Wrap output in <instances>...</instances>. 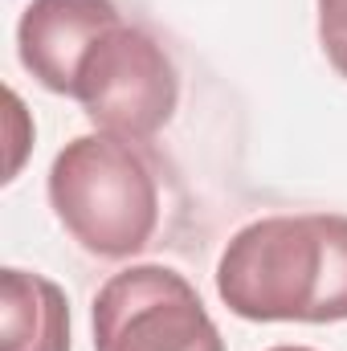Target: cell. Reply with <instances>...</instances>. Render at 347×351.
I'll return each instance as SVG.
<instances>
[{
  "label": "cell",
  "mask_w": 347,
  "mask_h": 351,
  "mask_svg": "<svg viewBox=\"0 0 347 351\" xmlns=\"http://www.w3.org/2000/svg\"><path fill=\"white\" fill-rule=\"evenodd\" d=\"M217 294L250 323H344L347 217L294 213L241 225L221 250Z\"/></svg>",
  "instance_id": "1"
},
{
  "label": "cell",
  "mask_w": 347,
  "mask_h": 351,
  "mask_svg": "<svg viewBox=\"0 0 347 351\" xmlns=\"http://www.w3.org/2000/svg\"><path fill=\"white\" fill-rule=\"evenodd\" d=\"M49 208L86 254L123 262L147 250L160 229V184L127 139L94 131L53 156Z\"/></svg>",
  "instance_id": "2"
},
{
  "label": "cell",
  "mask_w": 347,
  "mask_h": 351,
  "mask_svg": "<svg viewBox=\"0 0 347 351\" xmlns=\"http://www.w3.org/2000/svg\"><path fill=\"white\" fill-rule=\"evenodd\" d=\"M74 98L98 131L143 143L172 123L180 106V74L147 29L123 21L94 41L78 70Z\"/></svg>",
  "instance_id": "3"
},
{
  "label": "cell",
  "mask_w": 347,
  "mask_h": 351,
  "mask_svg": "<svg viewBox=\"0 0 347 351\" xmlns=\"http://www.w3.org/2000/svg\"><path fill=\"white\" fill-rule=\"evenodd\" d=\"M94 351H225L196 286L172 265L110 274L90 306Z\"/></svg>",
  "instance_id": "4"
},
{
  "label": "cell",
  "mask_w": 347,
  "mask_h": 351,
  "mask_svg": "<svg viewBox=\"0 0 347 351\" xmlns=\"http://www.w3.org/2000/svg\"><path fill=\"white\" fill-rule=\"evenodd\" d=\"M115 25H123L115 0H29L16 25V58L49 94L74 98L86 53Z\"/></svg>",
  "instance_id": "5"
},
{
  "label": "cell",
  "mask_w": 347,
  "mask_h": 351,
  "mask_svg": "<svg viewBox=\"0 0 347 351\" xmlns=\"http://www.w3.org/2000/svg\"><path fill=\"white\" fill-rule=\"evenodd\" d=\"M0 351H70V298L29 269H0Z\"/></svg>",
  "instance_id": "6"
},
{
  "label": "cell",
  "mask_w": 347,
  "mask_h": 351,
  "mask_svg": "<svg viewBox=\"0 0 347 351\" xmlns=\"http://www.w3.org/2000/svg\"><path fill=\"white\" fill-rule=\"evenodd\" d=\"M319 45L331 70L347 78V0H319Z\"/></svg>",
  "instance_id": "7"
},
{
  "label": "cell",
  "mask_w": 347,
  "mask_h": 351,
  "mask_svg": "<svg viewBox=\"0 0 347 351\" xmlns=\"http://www.w3.org/2000/svg\"><path fill=\"white\" fill-rule=\"evenodd\" d=\"M270 351H311V348H270Z\"/></svg>",
  "instance_id": "8"
}]
</instances>
